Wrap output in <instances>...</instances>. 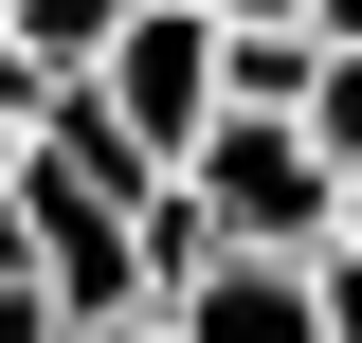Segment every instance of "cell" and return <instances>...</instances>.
Instances as JSON below:
<instances>
[{
	"label": "cell",
	"instance_id": "7a4b0ae2",
	"mask_svg": "<svg viewBox=\"0 0 362 343\" xmlns=\"http://www.w3.org/2000/svg\"><path fill=\"white\" fill-rule=\"evenodd\" d=\"M90 109H109V127H127L145 163L181 181V145L218 127V37H199V18H181V0H127V37L90 54Z\"/></svg>",
	"mask_w": 362,
	"mask_h": 343
},
{
	"label": "cell",
	"instance_id": "6da1fadb",
	"mask_svg": "<svg viewBox=\"0 0 362 343\" xmlns=\"http://www.w3.org/2000/svg\"><path fill=\"white\" fill-rule=\"evenodd\" d=\"M181 199L218 217V253H272V271H308V253H326V199H344V181H326L290 127H199V145H181Z\"/></svg>",
	"mask_w": 362,
	"mask_h": 343
},
{
	"label": "cell",
	"instance_id": "52a82bcc",
	"mask_svg": "<svg viewBox=\"0 0 362 343\" xmlns=\"http://www.w3.org/2000/svg\"><path fill=\"white\" fill-rule=\"evenodd\" d=\"M90 343H163V325H90Z\"/></svg>",
	"mask_w": 362,
	"mask_h": 343
},
{
	"label": "cell",
	"instance_id": "3957f363",
	"mask_svg": "<svg viewBox=\"0 0 362 343\" xmlns=\"http://www.w3.org/2000/svg\"><path fill=\"white\" fill-rule=\"evenodd\" d=\"M145 325H163V343H308V289H290L272 253H218L181 307H145Z\"/></svg>",
	"mask_w": 362,
	"mask_h": 343
},
{
	"label": "cell",
	"instance_id": "ba28073f",
	"mask_svg": "<svg viewBox=\"0 0 362 343\" xmlns=\"http://www.w3.org/2000/svg\"><path fill=\"white\" fill-rule=\"evenodd\" d=\"M0 18H18V0H0Z\"/></svg>",
	"mask_w": 362,
	"mask_h": 343
},
{
	"label": "cell",
	"instance_id": "277c9868",
	"mask_svg": "<svg viewBox=\"0 0 362 343\" xmlns=\"http://www.w3.org/2000/svg\"><path fill=\"white\" fill-rule=\"evenodd\" d=\"M0 37L37 54V73H54V90H90V54L127 37V0H18V18H0Z\"/></svg>",
	"mask_w": 362,
	"mask_h": 343
},
{
	"label": "cell",
	"instance_id": "8992f818",
	"mask_svg": "<svg viewBox=\"0 0 362 343\" xmlns=\"http://www.w3.org/2000/svg\"><path fill=\"white\" fill-rule=\"evenodd\" d=\"M0 343H73V325H54V307H37V289H0Z\"/></svg>",
	"mask_w": 362,
	"mask_h": 343
},
{
	"label": "cell",
	"instance_id": "5b68a950",
	"mask_svg": "<svg viewBox=\"0 0 362 343\" xmlns=\"http://www.w3.org/2000/svg\"><path fill=\"white\" fill-rule=\"evenodd\" d=\"M290 289H308V343H362V253H308Z\"/></svg>",
	"mask_w": 362,
	"mask_h": 343
}]
</instances>
